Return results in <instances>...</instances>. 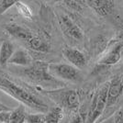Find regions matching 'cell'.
Returning a JSON list of instances; mask_svg holds the SVG:
<instances>
[{
    "mask_svg": "<svg viewBox=\"0 0 123 123\" xmlns=\"http://www.w3.org/2000/svg\"><path fill=\"white\" fill-rule=\"evenodd\" d=\"M19 74L31 82L44 86L49 83H58L56 78L49 72V63L45 62L37 61L32 62L30 66L25 67L19 71Z\"/></svg>",
    "mask_w": 123,
    "mask_h": 123,
    "instance_id": "2",
    "label": "cell"
},
{
    "mask_svg": "<svg viewBox=\"0 0 123 123\" xmlns=\"http://www.w3.org/2000/svg\"><path fill=\"white\" fill-rule=\"evenodd\" d=\"M28 48L39 52H49L51 51V45L48 41L41 36H34L26 43Z\"/></svg>",
    "mask_w": 123,
    "mask_h": 123,
    "instance_id": "12",
    "label": "cell"
},
{
    "mask_svg": "<svg viewBox=\"0 0 123 123\" xmlns=\"http://www.w3.org/2000/svg\"><path fill=\"white\" fill-rule=\"evenodd\" d=\"M64 3L66 4V6L73 8L74 11H81V9H82L81 5L79 4L80 3L79 1H64Z\"/></svg>",
    "mask_w": 123,
    "mask_h": 123,
    "instance_id": "20",
    "label": "cell"
},
{
    "mask_svg": "<svg viewBox=\"0 0 123 123\" xmlns=\"http://www.w3.org/2000/svg\"><path fill=\"white\" fill-rule=\"evenodd\" d=\"M13 44L7 41H4L0 45V66L6 67L8 64V61L14 53Z\"/></svg>",
    "mask_w": 123,
    "mask_h": 123,
    "instance_id": "14",
    "label": "cell"
},
{
    "mask_svg": "<svg viewBox=\"0 0 123 123\" xmlns=\"http://www.w3.org/2000/svg\"><path fill=\"white\" fill-rule=\"evenodd\" d=\"M47 97L58 104V107L75 109L80 105L79 94L73 89H57L43 91Z\"/></svg>",
    "mask_w": 123,
    "mask_h": 123,
    "instance_id": "3",
    "label": "cell"
},
{
    "mask_svg": "<svg viewBox=\"0 0 123 123\" xmlns=\"http://www.w3.org/2000/svg\"><path fill=\"white\" fill-rule=\"evenodd\" d=\"M70 123H84V121H83V118L81 117V115L78 114L77 116H75L74 118H73Z\"/></svg>",
    "mask_w": 123,
    "mask_h": 123,
    "instance_id": "23",
    "label": "cell"
},
{
    "mask_svg": "<svg viewBox=\"0 0 123 123\" xmlns=\"http://www.w3.org/2000/svg\"><path fill=\"white\" fill-rule=\"evenodd\" d=\"M102 123H113V117H112V118H108L107 120H105V121H103Z\"/></svg>",
    "mask_w": 123,
    "mask_h": 123,
    "instance_id": "25",
    "label": "cell"
},
{
    "mask_svg": "<svg viewBox=\"0 0 123 123\" xmlns=\"http://www.w3.org/2000/svg\"><path fill=\"white\" fill-rule=\"evenodd\" d=\"M59 23L62 31L68 37H71L74 40H81L84 37V32L79 28V26L75 24L72 18L68 15L62 14L59 17Z\"/></svg>",
    "mask_w": 123,
    "mask_h": 123,
    "instance_id": "6",
    "label": "cell"
},
{
    "mask_svg": "<svg viewBox=\"0 0 123 123\" xmlns=\"http://www.w3.org/2000/svg\"><path fill=\"white\" fill-rule=\"evenodd\" d=\"M0 89L4 90L12 98H16L23 105L34 110L41 113H46L49 110L48 105L43 100L24 87L18 85L11 79L8 74L2 71H0Z\"/></svg>",
    "mask_w": 123,
    "mask_h": 123,
    "instance_id": "1",
    "label": "cell"
},
{
    "mask_svg": "<svg viewBox=\"0 0 123 123\" xmlns=\"http://www.w3.org/2000/svg\"><path fill=\"white\" fill-rule=\"evenodd\" d=\"M16 6H17L18 9L19 11V13H20L23 17H25V18H30V17H31V13L27 6H25L24 4L20 3V2H18V1H17V3H16Z\"/></svg>",
    "mask_w": 123,
    "mask_h": 123,
    "instance_id": "19",
    "label": "cell"
},
{
    "mask_svg": "<svg viewBox=\"0 0 123 123\" xmlns=\"http://www.w3.org/2000/svg\"><path fill=\"white\" fill-rule=\"evenodd\" d=\"M26 123H44V115L42 114H26Z\"/></svg>",
    "mask_w": 123,
    "mask_h": 123,
    "instance_id": "17",
    "label": "cell"
},
{
    "mask_svg": "<svg viewBox=\"0 0 123 123\" xmlns=\"http://www.w3.org/2000/svg\"><path fill=\"white\" fill-rule=\"evenodd\" d=\"M62 118V108L54 107L44 115V123H60Z\"/></svg>",
    "mask_w": 123,
    "mask_h": 123,
    "instance_id": "15",
    "label": "cell"
},
{
    "mask_svg": "<svg viewBox=\"0 0 123 123\" xmlns=\"http://www.w3.org/2000/svg\"><path fill=\"white\" fill-rule=\"evenodd\" d=\"M62 55L67 61L75 68H83L86 63V57L81 51L74 48L65 47L62 50Z\"/></svg>",
    "mask_w": 123,
    "mask_h": 123,
    "instance_id": "8",
    "label": "cell"
},
{
    "mask_svg": "<svg viewBox=\"0 0 123 123\" xmlns=\"http://www.w3.org/2000/svg\"><path fill=\"white\" fill-rule=\"evenodd\" d=\"M25 108L20 105L18 108L11 111V117L9 123H25V117H26Z\"/></svg>",
    "mask_w": 123,
    "mask_h": 123,
    "instance_id": "16",
    "label": "cell"
},
{
    "mask_svg": "<svg viewBox=\"0 0 123 123\" xmlns=\"http://www.w3.org/2000/svg\"><path fill=\"white\" fill-rule=\"evenodd\" d=\"M32 58L30 53L24 49H18L14 51L11 58L8 61L9 64L18 65V66L28 67L32 63Z\"/></svg>",
    "mask_w": 123,
    "mask_h": 123,
    "instance_id": "11",
    "label": "cell"
},
{
    "mask_svg": "<svg viewBox=\"0 0 123 123\" xmlns=\"http://www.w3.org/2000/svg\"><path fill=\"white\" fill-rule=\"evenodd\" d=\"M16 0H0V16L3 15L11 6L16 5Z\"/></svg>",
    "mask_w": 123,
    "mask_h": 123,
    "instance_id": "18",
    "label": "cell"
},
{
    "mask_svg": "<svg viewBox=\"0 0 123 123\" xmlns=\"http://www.w3.org/2000/svg\"><path fill=\"white\" fill-rule=\"evenodd\" d=\"M49 72L54 78L71 82H78L81 80L79 70L68 63H50Z\"/></svg>",
    "mask_w": 123,
    "mask_h": 123,
    "instance_id": "4",
    "label": "cell"
},
{
    "mask_svg": "<svg viewBox=\"0 0 123 123\" xmlns=\"http://www.w3.org/2000/svg\"><path fill=\"white\" fill-rule=\"evenodd\" d=\"M113 123H123V108L118 110L114 115Z\"/></svg>",
    "mask_w": 123,
    "mask_h": 123,
    "instance_id": "22",
    "label": "cell"
},
{
    "mask_svg": "<svg viewBox=\"0 0 123 123\" xmlns=\"http://www.w3.org/2000/svg\"><path fill=\"white\" fill-rule=\"evenodd\" d=\"M121 50H122V44L121 43H118L112 49L108 52V54L106 56H104L99 61L100 64H104V65H112L117 63L121 57Z\"/></svg>",
    "mask_w": 123,
    "mask_h": 123,
    "instance_id": "13",
    "label": "cell"
},
{
    "mask_svg": "<svg viewBox=\"0 0 123 123\" xmlns=\"http://www.w3.org/2000/svg\"><path fill=\"white\" fill-rule=\"evenodd\" d=\"M108 85H104L96 95L92 104V108L88 113L86 123H94L102 114L105 108L107 107V94Z\"/></svg>",
    "mask_w": 123,
    "mask_h": 123,
    "instance_id": "5",
    "label": "cell"
},
{
    "mask_svg": "<svg viewBox=\"0 0 123 123\" xmlns=\"http://www.w3.org/2000/svg\"><path fill=\"white\" fill-rule=\"evenodd\" d=\"M88 6L100 16H108L112 13L114 9V2L109 0H91L86 1Z\"/></svg>",
    "mask_w": 123,
    "mask_h": 123,
    "instance_id": "10",
    "label": "cell"
},
{
    "mask_svg": "<svg viewBox=\"0 0 123 123\" xmlns=\"http://www.w3.org/2000/svg\"><path fill=\"white\" fill-rule=\"evenodd\" d=\"M6 31L17 40L20 41H23L24 43H27L31 40L32 37L34 36L33 32L27 29L25 27L21 25H18L17 23H8L5 25Z\"/></svg>",
    "mask_w": 123,
    "mask_h": 123,
    "instance_id": "7",
    "label": "cell"
},
{
    "mask_svg": "<svg viewBox=\"0 0 123 123\" xmlns=\"http://www.w3.org/2000/svg\"><path fill=\"white\" fill-rule=\"evenodd\" d=\"M11 111H3L0 113V123H9Z\"/></svg>",
    "mask_w": 123,
    "mask_h": 123,
    "instance_id": "21",
    "label": "cell"
},
{
    "mask_svg": "<svg viewBox=\"0 0 123 123\" xmlns=\"http://www.w3.org/2000/svg\"><path fill=\"white\" fill-rule=\"evenodd\" d=\"M121 87H122V90H123V76L121 77Z\"/></svg>",
    "mask_w": 123,
    "mask_h": 123,
    "instance_id": "26",
    "label": "cell"
},
{
    "mask_svg": "<svg viewBox=\"0 0 123 123\" xmlns=\"http://www.w3.org/2000/svg\"><path fill=\"white\" fill-rule=\"evenodd\" d=\"M11 110H12V109H11L10 108H8L7 106H6L3 103L0 102V113L3 112V111H11Z\"/></svg>",
    "mask_w": 123,
    "mask_h": 123,
    "instance_id": "24",
    "label": "cell"
},
{
    "mask_svg": "<svg viewBox=\"0 0 123 123\" xmlns=\"http://www.w3.org/2000/svg\"><path fill=\"white\" fill-rule=\"evenodd\" d=\"M123 90L121 87V78L115 77L112 79L108 87L107 94V107H111L118 101V98L122 94Z\"/></svg>",
    "mask_w": 123,
    "mask_h": 123,
    "instance_id": "9",
    "label": "cell"
}]
</instances>
